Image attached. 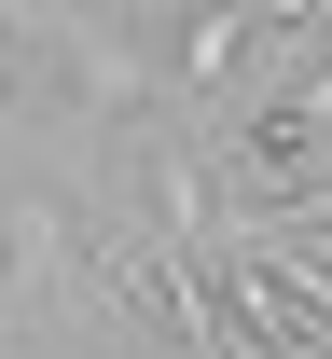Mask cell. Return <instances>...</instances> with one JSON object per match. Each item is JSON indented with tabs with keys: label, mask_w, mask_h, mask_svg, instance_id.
<instances>
[{
	"label": "cell",
	"mask_w": 332,
	"mask_h": 359,
	"mask_svg": "<svg viewBox=\"0 0 332 359\" xmlns=\"http://www.w3.org/2000/svg\"><path fill=\"white\" fill-rule=\"evenodd\" d=\"M319 14H139V55H152V97H166V125L180 111H236L249 69H277Z\"/></svg>",
	"instance_id": "cell-1"
}]
</instances>
